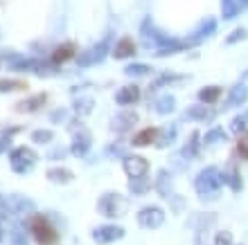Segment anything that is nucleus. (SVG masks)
Masks as SVG:
<instances>
[{"instance_id": "obj_9", "label": "nucleus", "mask_w": 248, "mask_h": 245, "mask_svg": "<svg viewBox=\"0 0 248 245\" xmlns=\"http://www.w3.org/2000/svg\"><path fill=\"white\" fill-rule=\"evenodd\" d=\"M122 236V230H115V227H104V230H97L95 232V239L97 241H113Z\"/></svg>"}, {"instance_id": "obj_15", "label": "nucleus", "mask_w": 248, "mask_h": 245, "mask_svg": "<svg viewBox=\"0 0 248 245\" xmlns=\"http://www.w3.org/2000/svg\"><path fill=\"white\" fill-rule=\"evenodd\" d=\"M7 146H9V140H7V137H2V140H0V151H5Z\"/></svg>"}, {"instance_id": "obj_2", "label": "nucleus", "mask_w": 248, "mask_h": 245, "mask_svg": "<svg viewBox=\"0 0 248 245\" xmlns=\"http://www.w3.org/2000/svg\"><path fill=\"white\" fill-rule=\"evenodd\" d=\"M34 162H36V155H34L30 148L20 146V148H16V151H12V167L16 169V171H20V173H25Z\"/></svg>"}, {"instance_id": "obj_3", "label": "nucleus", "mask_w": 248, "mask_h": 245, "mask_svg": "<svg viewBox=\"0 0 248 245\" xmlns=\"http://www.w3.org/2000/svg\"><path fill=\"white\" fill-rule=\"evenodd\" d=\"M124 169H126V173H129L131 178H140V175L147 173L149 164H147V160H142V158H126V160H124Z\"/></svg>"}, {"instance_id": "obj_4", "label": "nucleus", "mask_w": 248, "mask_h": 245, "mask_svg": "<svg viewBox=\"0 0 248 245\" xmlns=\"http://www.w3.org/2000/svg\"><path fill=\"white\" fill-rule=\"evenodd\" d=\"M72 57H75V45H72V43H63V45H59L52 52V63L63 65V63H68Z\"/></svg>"}, {"instance_id": "obj_6", "label": "nucleus", "mask_w": 248, "mask_h": 245, "mask_svg": "<svg viewBox=\"0 0 248 245\" xmlns=\"http://www.w3.org/2000/svg\"><path fill=\"white\" fill-rule=\"evenodd\" d=\"M140 99V90H138L136 86H126V88H122V90L118 92V101L120 103H133Z\"/></svg>"}, {"instance_id": "obj_7", "label": "nucleus", "mask_w": 248, "mask_h": 245, "mask_svg": "<svg viewBox=\"0 0 248 245\" xmlns=\"http://www.w3.org/2000/svg\"><path fill=\"white\" fill-rule=\"evenodd\" d=\"M158 135V129H144L142 133H138L133 137V146H147L149 142H154Z\"/></svg>"}, {"instance_id": "obj_11", "label": "nucleus", "mask_w": 248, "mask_h": 245, "mask_svg": "<svg viewBox=\"0 0 248 245\" xmlns=\"http://www.w3.org/2000/svg\"><path fill=\"white\" fill-rule=\"evenodd\" d=\"M18 88H25V84H20V81H12V79H0V92L18 90Z\"/></svg>"}, {"instance_id": "obj_5", "label": "nucleus", "mask_w": 248, "mask_h": 245, "mask_svg": "<svg viewBox=\"0 0 248 245\" xmlns=\"http://www.w3.org/2000/svg\"><path fill=\"white\" fill-rule=\"evenodd\" d=\"M140 223H144V225L149 227H156L163 223V214H160V209H154V207H149V209H144V212H140Z\"/></svg>"}, {"instance_id": "obj_16", "label": "nucleus", "mask_w": 248, "mask_h": 245, "mask_svg": "<svg viewBox=\"0 0 248 245\" xmlns=\"http://www.w3.org/2000/svg\"><path fill=\"white\" fill-rule=\"evenodd\" d=\"M0 239H2V234H0Z\"/></svg>"}, {"instance_id": "obj_12", "label": "nucleus", "mask_w": 248, "mask_h": 245, "mask_svg": "<svg viewBox=\"0 0 248 245\" xmlns=\"http://www.w3.org/2000/svg\"><path fill=\"white\" fill-rule=\"evenodd\" d=\"M237 153L248 160V135H242V137H239V142H237Z\"/></svg>"}, {"instance_id": "obj_8", "label": "nucleus", "mask_w": 248, "mask_h": 245, "mask_svg": "<svg viewBox=\"0 0 248 245\" xmlns=\"http://www.w3.org/2000/svg\"><path fill=\"white\" fill-rule=\"evenodd\" d=\"M136 52V45H133V41L131 39H122L115 47V58H124V57H131Z\"/></svg>"}, {"instance_id": "obj_10", "label": "nucleus", "mask_w": 248, "mask_h": 245, "mask_svg": "<svg viewBox=\"0 0 248 245\" xmlns=\"http://www.w3.org/2000/svg\"><path fill=\"white\" fill-rule=\"evenodd\" d=\"M46 101V95H39V97H34V99H30V101H23V103H18V110H36L41 106V103Z\"/></svg>"}, {"instance_id": "obj_14", "label": "nucleus", "mask_w": 248, "mask_h": 245, "mask_svg": "<svg viewBox=\"0 0 248 245\" xmlns=\"http://www.w3.org/2000/svg\"><path fill=\"white\" fill-rule=\"evenodd\" d=\"M34 142H50V140H52V133H47V130H36V133H34Z\"/></svg>"}, {"instance_id": "obj_13", "label": "nucleus", "mask_w": 248, "mask_h": 245, "mask_svg": "<svg viewBox=\"0 0 248 245\" xmlns=\"http://www.w3.org/2000/svg\"><path fill=\"white\" fill-rule=\"evenodd\" d=\"M217 97H219V88H205V90L201 92L203 101H217Z\"/></svg>"}, {"instance_id": "obj_1", "label": "nucleus", "mask_w": 248, "mask_h": 245, "mask_svg": "<svg viewBox=\"0 0 248 245\" xmlns=\"http://www.w3.org/2000/svg\"><path fill=\"white\" fill-rule=\"evenodd\" d=\"M30 230H32L34 239L39 241L41 245H52L57 241V232H54V227L47 223L43 216H32L30 218Z\"/></svg>"}]
</instances>
